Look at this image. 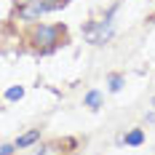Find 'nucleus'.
Wrapping results in <instances>:
<instances>
[{"label":"nucleus","instance_id":"obj_4","mask_svg":"<svg viewBox=\"0 0 155 155\" xmlns=\"http://www.w3.org/2000/svg\"><path fill=\"white\" fill-rule=\"evenodd\" d=\"M142 142H144L142 128H134V131H128V134H126V144H131V147H139Z\"/></svg>","mask_w":155,"mask_h":155},{"label":"nucleus","instance_id":"obj_7","mask_svg":"<svg viewBox=\"0 0 155 155\" xmlns=\"http://www.w3.org/2000/svg\"><path fill=\"white\" fill-rule=\"evenodd\" d=\"M21 96H24V88H21V86H14V88L5 91V99H8V102H19Z\"/></svg>","mask_w":155,"mask_h":155},{"label":"nucleus","instance_id":"obj_5","mask_svg":"<svg viewBox=\"0 0 155 155\" xmlns=\"http://www.w3.org/2000/svg\"><path fill=\"white\" fill-rule=\"evenodd\" d=\"M38 137H40V131H27L24 137L16 139V147H30L32 142H38Z\"/></svg>","mask_w":155,"mask_h":155},{"label":"nucleus","instance_id":"obj_2","mask_svg":"<svg viewBox=\"0 0 155 155\" xmlns=\"http://www.w3.org/2000/svg\"><path fill=\"white\" fill-rule=\"evenodd\" d=\"M112 14H115V11H110L107 19L96 21V24H91V27H86V32H83V35H86L91 43H104L110 35H112V21H110V19H112Z\"/></svg>","mask_w":155,"mask_h":155},{"label":"nucleus","instance_id":"obj_1","mask_svg":"<svg viewBox=\"0 0 155 155\" xmlns=\"http://www.w3.org/2000/svg\"><path fill=\"white\" fill-rule=\"evenodd\" d=\"M64 3L67 0H32V3L19 8V16L21 19H35V16H43L48 11H54V8H59V5H64Z\"/></svg>","mask_w":155,"mask_h":155},{"label":"nucleus","instance_id":"obj_6","mask_svg":"<svg viewBox=\"0 0 155 155\" xmlns=\"http://www.w3.org/2000/svg\"><path fill=\"white\" fill-rule=\"evenodd\" d=\"M99 104H102V94H99V91H88V94H86V107L96 110Z\"/></svg>","mask_w":155,"mask_h":155},{"label":"nucleus","instance_id":"obj_3","mask_svg":"<svg viewBox=\"0 0 155 155\" xmlns=\"http://www.w3.org/2000/svg\"><path fill=\"white\" fill-rule=\"evenodd\" d=\"M59 35H62V30L59 27H38L35 30V46L38 48H54L56 43H59Z\"/></svg>","mask_w":155,"mask_h":155},{"label":"nucleus","instance_id":"obj_8","mask_svg":"<svg viewBox=\"0 0 155 155\" xmlns=\"http://www.w3.org/2000/svg\"><path fill=\"white\" fill-rule=\"evenodd\" d=\"M120 86H123V78H120V75L110 78V91H120Z\"/></svg>","mask_w":155,"mask_h":155},{"label":"nucleus","instance_id":"obj_9","mask_svg":"<svg viewBox=\"0 0 155 155\" xmlns=\"http://www.w3.org/2000/svg\"><path fill=\"white\" fill-rule=\"evenodd\" d=\"M14 147H16V144H3V150H0V155H11V153H14Z\"/></svg>","mask_w":155,"mask_h":155}]
</instances>
